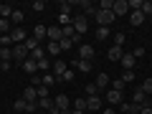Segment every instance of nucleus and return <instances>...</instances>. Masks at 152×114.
I'll return each instance as SVG.
<instances>
[{
  "mask_svg": "<svg viewBox=\"0 0 152 114\" xmlns=\"http://www.w3.org/2000/svg\"><path fill=\"white\" fill-rule=\"evenodd\" d=\"M28 53H31V51L26 48V43H13V61H15V64H23V61L28 58Z\"/></svg>",
  "mask_w": 152,
  "mask_h": 114,
  "instance_id": "1",
  "label": "nucleus"
},
{
  "mask_svg": "<svg viewBox=\"0 0 152 114\" xmlns=\"http://www.w3.org/2000/svg\"><path fill=\"white\" fill-rule=\"evenodd\" d=\"M46 38H48L51 43H58L61 38H64V31H61V26H53V28H46Z\"/></svg>",
  "mask_w": 152,
  "mask_h": 114,
  "instance_id": "2",
  "label": "nucleus"
},
{
  "mask_svg": "<svg viewBox=\"0 0 152 114\" xmlns=\"http://www.w3.org/2000/svg\"><path fill=\"white\" fill-rule=\"evenodd\" d=\"M112 13H114V18H117V15H124V13H129V0H114Z\"/></svg>",
  "mask_w": 152,
  "mask_h": 114,
  "instance_id": "3",
  "label": "nucleus"
},
{
  "mask_svg": "<svg viewBox=\"0 0 152 114\" xmlns=\"http://www.w3.org/2000/svg\"><path fill=\"white\" fill-rule=\"evenodd\" d=\"M71 26H74V31L79 33V36H84V33L89 31V28H86V18H84V15H76V18H74V23H71Z\"/></svg>",
  "mask_w": 152,
  "mask_h": 114,
  "instance_id": "4",
  "label": "nucleus"
},
{
  "mask_svg": "<svg viewBox=\"0 0 152 114\" xmlns=\"http://www.w3.org/2000/svg\"><path fill=\"white\" fill-rule=\"evenodd\" d=\"M10 41H13V43H26L28 33L23 31V28H13V31H10Z\"/></svg>",
  "mask_w": 152,
  "mask_h": 114,
  "instance_id": "5",
  "label": "nucleus"
},
{
  "mask_svg": "<svg viewBox=\"0 0 152 114\" xmlns=\"http://www.w3.org/2000/svg\"><path fill=\"white\" fill-rule=\"evenodd\" d=\"M23 99H26L28 104H38V91H36V86H28L26 91H23Z\"/></svg>",
  "mask_w": 152,
  "mask_h": 114,
  "instance_id": "6",
  "label": "nucleus"
},
{
  "mask_svg": "<svg viewBox=\"0 0 152 114\" xmlns=\"http://www.w3.org/2000/svg\"><path fill=\"white\" fill-rule=\"evenodd\" d=\"M53 107L58 109V112H64V109H69V96H66V94H58V96L53 99Z\"/></svg>",
  "mask_w": 152,
  "mask_h": 114,
  "instance_id": "7",
  "label": "nucleus"
},
{
  "mask_svg": "<svg viewBox=\"0 0 152 114\" xmlns=\"http://www.w3.org/2000/svg\"><path fill=\"white\" fill-rule=\"evenodd\" d=\"M79 56H81L84 61H91L94 58V48L89 43H84V46H79Z\"/></svg>",
  "mask_w": 152,
  "mask_h": 114,
  "instance_id": "8",
  "label": "nucleus"
},
{
  "mask_svg": "<svg viewBox=\"0 0 152 114\" xmlns=\"http://www.w3.org/2000/svg\"><path fill=\"white\" fill-rule=\"evenodd\" d=\"M51 69H53V76H56V79H61V76H64L66 71H69V66H66L64 61H56V64L51 66Z\"/></svg>",
  "mask_w": 152,
  "mask_h": 114,
  "instance_id": "9",
  "label": "nucleus"
},
{
  "mask_svg": "<svg viewBox=\"0 0 152 114\" xmlns=\"http://www.w3.org/2000/svg\"><path fill=\"white\" fill-rule=\"evenodd\" d=\"M134 56H132V53H124V56H122V61H119V64L122 66H124V71H132V69H134Z\"/></svg>",
  "mask_w": 152,
  "mask_h": 114,
  "instance_id": "10",
  "label": "nucleus"
},
{
  "mask_svg": "<svg viewBox=\"0 0 152 114\" xmlns=\"http://www.w3.org/2000/svg\"><path fill=\"white\" fill-rule=\"evenodd\" d=\"M23 71H26V74H38V64H36V61H33V58H26V61H23Z\"/></svg>",
  "mask_w": 152,
  "mask_h": 114,
  "instance_id": "11",
  "label": "nucleus"
},
{
  "mask_svg": "<svg viewBox=\"0 0 152 114\" xmlns=\"http://www.w3.org/2000/svg\"><path fill=\"white\" fill-rule=\"evenodd\" d=\"M147 102H150V99H147V94L142 91L140 86H137V89H134V102H132V104H137V107H142V104H147Z\"/></svg>",
  "mask_w": 152,
  "mask_h": 114,
  "instance_id": "12",
  "label": "nucleus"
},
{
  "mask_svg": "<svg viewBox=\"0 0 152 114\" xmlns=\"http://www.w3.org/2000/svg\"><path fill=\"white\" fill-rule=\"evenodd\" d=\"M107 56H109V61H122V56H124V51H122L119 46H112Z\"/></svg>",
  "mask_w": 152,
  "mask_h": 114,
  "instance_id": "13",
  "label": "nucleus"
},
{
  "mask_svg": "<svg viewBox=\"0 0 152 114\" xmlns=\"http://www.w3.org/2000/svg\"><path fill=\"white\" fill-rule=\"evenodd\" d=\"M107 99H109V104H122V91H117V89H109V94H107Z\"/></svg>",
  "mask_w": 152,
  "mask_h": 114,
  "instance_id": "14",
  "label": "nucleus"
},
{
  "mask_svg": "<svg viewBox=\"0 0 152 114\" xmlns=\"http://www.w3.org/2000/svg\"><path fill=\"white\" fill-rule=\"evenodd\" d=\"M119 112L122 114H140V107H137V104H124V102H122L119 104Z\"/></svg>",
  "mask_w": 152,
  "mask_h": 114,
  "instance_id": "15",
  "label": "nucleus"
},
{
  "mask_svg": "<svg viewBox=\"0 0 152 114\" xmlns=\"http://www.w3.org/2000/svg\"><path fill=\"white\" fill-rule=\"evenodd\" d=\"M86 109H102V99L96 96H86Z\"/></svg>",
  "mask_w": 152,
  "mask_h": 114,
  "instance_id": "16",
  "label": "nucleus"
},
{
  "mask_svg": "<svg viewBox=\"0 0 152 114\" xmlns=\"http://www.w3.org/2000/svg\"><path fill=\"white\" fill-rule=\"evenodd\" d=\"M74 66H76L79 71H84V74H89V71H91V61H84V58L74 61Z\"/></svg>",
  "mask_w": 152,
  "mask_h": 114,
  "instance_id": "17",
  "label": "nucleus"
},
{
  "mask_svg": "<svg viewBox=\"0 0 152 114\" xmlns=\"http://www.w3.org/2000/svg\"><path fill=\"white\" fill-rule=\"evenodd\" d=\"M129 20H132V26H142V23H145V15H142L140 10H132V15H129Z\"/></svg>",
  "mask_w": 152,
  "mask_h": 114,
  "instance_id": "18",
  "label": "nucleus"
},
{
  "mask_svg": "<svg viewBox=\"0 0 152 114\" xmlns=\"http://www.w3.org/2000/svg\"><path fill=\"white\" fill-rule=\"evenodd\" d=\"M96 89H104V86H109V76L107 74H96Z\"/></svg>",
  "mask_w": 152,
  "mask_h": 114,
  "instance_id": "19",
  "label": "nucleus"
},
{
  "mask_svg": "<svg viewBox=\"0 0 152 114\" xmlns=\"http://www.w3.org/2000/svg\"><path fill=\"white\" fill-rule=\"evenodd\" d=\"M23 18H26V15H23L20 10H13V15H10V23H13V28H18V26H20V23H23Z\"/></svg>",
  "mask_w": 152,
  "mask_h": 114,
  "instance_id": "20",
  "label": "nucleus"
},
{
  "mask_svg": "<svg viewBox=\"0 0 152 114\" xmlns=\"http://www.w3.org/2000/svg\"><path fill=\"white\" fill-rule=\"evenodd\" d=\"M13 10H15V8H10V5H0V18H3V20H10Z\"/></svg>",
  "mask_w": 152,
  "mask_h": 114,
  "instance_id": "21",
  "label": "nucleus"
},
{
  "mask_svg": "<svg viewBox=\"0 0 152 114\" xmlns=\"http://www.w3.org/2000/svg\"><path fill=\"white\" fill-rule=\"evenodd\" d=\"M38 109H53V99H48V96H43V99H38Z\"/></svg>",
  "mask_w": 152,
  "mask_h": 114,
  "instance_id": "22",
  "label": "nucleus"
},
{
  "mask_svg": "<svg viewBox=\"0 0 152 114\" xmlns=\"http://www.w3.org/2000/svg\"><path fill=\"white\" fill-rule=\"evenodd\" d=\"M33 38L41 43V38H46V26H36L33 28Z\"/></svg>",
  "mask_w": 152,
  "mask_h": 114,
  "instance_id": "23",
  "label": "nucleus"
},
{
  "mask_svg": "<svg viewBox=\"0 0 152 114\" xmlns=\"http://www.w3.org/2000/svg\"><path fill=\"white\" fill-rule=\"evenodd\" d=\"M140 13H142V15H152V3H150V0H142V8H140Z\"/></svg>",
  "mask_w": 152,
  "mask_h": 114,
  "instance_id": "24",
  "label": "nucleus"
},
{
  "mask_svg": "<svg viewBox=\"0 0 152 114\" xmlns=\"http://www.w3.org/2000/svg\"><path fill=\"white\" fill-rule=\"evenodd\" d=\"M0 61H13V48H0Z\"/></svg>",
  "mask_w": 152,
  "mask_h": 114,
  "instance_id": "25",
  "label": "nucleus"
},
{
  "mask_svg": "<svg viewBox=\"0 0 152 114\" xmlns=\"http://www.w3.org/2000/svg\"><path fill=\"white\" fill-rule=\"evenodd\" d=\"M46 51H48V56H58L61 53V46L58 43H48V46H46Z\"/></svg>",
  "mask_w": 152,
  "mask_h": 114,
  "instance_id": "26",
  "label": "nucleus"
},
{
  "mask_svg": "<svg viewBox=\"0 0 152 114\" xmlns=\"http://www.w3.org/2000/svg\"><path fill=\"white\" fill-rule=\"evenodd\" d=\"M38 46H41V43H38L36 38H33V36H28V41H26V48H28V51H36Z\"/></svg>",
  "mask_w": 152,
  "mask_h": 114,
  "instance_id": "27",
  "label": "nucleus"
},
{
  "mask_svg": "<svg viewBox=\"0 0 152 114\" xmlns=\"http://www.w3.org/2000/svg\"><path fill=\"white\" fill-rule=\"evenodd\" d=\"M109 38V28H96V41H107Z\"/></svg>",
  "mask_w": 152,
  "mask_h": 114,
  "instance_id": "28",
  "label": "nucleus"
},
{
  "mask_svg": "<svg viewBox=\"0 0 152 114\" xmlns=\"http://www.w3.org/2000/svg\"><path fill=\"white\" fill-rule=\"evenodd\" d=\"M140 89H142V91L147 94V96H150V94H152V79H145V81H142V86H140Z\"/></svg>",
  "mask_w": 152,
  "mask_h": 114,
  "instance_id": "29",
  "label": "nucleus"
},
{
  "mask_svg": "<svg viewBox=\"0 0 152 114\" xmlns=\"http://www.w3.org/2000/svg\"><path fill=\"white\" fill-rule=\"evenodd\" d=\"M96 8H99V10H112V8H114V0H102Z\"/></svg>",
  "mask_w": 152,
  "mask_h": 114,
  "instance_id": "30",
  "label": "nucleus"
},
{
  "mask_svg": "<svg viewBox=\"0 0 152 114\" xmlns=\"http://www.w3.org/2000/svg\"><path fill=\"white\" fill-rule=\"evenodd\" d=\"M58 46H61V51H69L71 46H74V41H71V38H61V41H58Z\"/></svg>",
  "mask_w": 152,
  "mask_h": 114,
  "instance_id": "31",
  "label": "nucleus"
},
{
  "mask_svg": "<svg viewBox=\"0 0 152 114\" xmlns=\"http://www.w3.org/2000/svg\"><path fill=\"white\" fill-rule=\"evenodd\" d=\"M53 84H56V76H53V74H46V76H43V86H48V89H51Z\"/></svg>",
  "mask_w": 152,
  "mask_h": 114,
  "instance_id": "32",
  "label": "nucleus"
},
{
  "mask_svg": "<svg viewBox=\"0 0 152 114\" xmlns=\"http://www.w3.org/2000/svg\"><path fill=\"white\" fill-rule=\"evenodd\" d=\"M38 64V71H46V69H51V61L48 58H41V61H36Z\"/></svg>",
  "mask_w": 152,
  "mask_h": 114,
  "instance_id": "33",
  "label": "nucleus"
},
{
  "mask_svg": "<svg viewBox=\"0 0 152 114\" xmlns=\"http://www.w3.org/2000/svg\"><path fill=\"white\" fill-rule=\"evenodd\" d=\"M76 112H86V99H76Z\"/></svg>",
  "mask_w": 152,
  "mask_h": 114,
  "instance_id": "34",
  "label": "nucleus"
},
{
  "mask_svg": "<svg viewBox=\"0 0 152 114\" xmlns=\"http://www.w3.org/2000/svg\"><path fill=\"white\" fill-rule=\"evenodd\" d=\"M122 81H124V84L134 81V71H124V74H122Z\"/></svg>",
  "mask_w": 152,
  "mask_h": 114,
  "instance_id": "35",
  "label": "nucleus"
},
{
  "mask_svg": "<svg viewBox=\"0 0 152 114\" xmlns=\"http://www.w3.org/2000/svg\"><path fill=\"white\" fill-rule=\"evenodd\" d=\"M41 84H43V79H41L38 74H33V76H31V86H36V89H38Z\"/></svg>",
  "mask_w": 152,
  "mask_h": 114,
  "instance_id": "36",
  "label": "nucleus"
},
{
  "mask_svg": "<svg viewBox=\"0 0 152 114\" xmlns=\"http://www.w3.org/2000/svg\"><path fill=\"white\" fill-rule=\"evenodd\" d=\"M84 91H86L89 96H96V91H99V89H96V84H86V89H84Z\"/></svg>",
  "mask_w": 152,
  "mask_h": 114,
  "instance_id": "37",
  "label": "nucleus"
},
{
  "mask_svg": "<svg viewBox=\"0 0 152 114\" xmlns=\"http://www.w3.org/2000/svg\"><path fill=\"white\" fill-rule=\"evenodd\" d=\"M140 114H152V102L142 104V107H140Z\"/></svg>",
  "mask_w": 152,
  "mask_h": 114,
  "instance_id": "38",
  "label": "nucleus"
},
{
  "mask_svg": "<svg viewBox=\"0 0 152 114\" xmlns=\"http://www.w3.org/2000/svg\"><path fill=\"white\" fill-rule=\"evenodd\" d=\"M33 10H36V13L46 10V3H43V0H36V3H33Z\"/></svg>",
  "mask_w": 152,
  "mask_h": 114,
  "instance_id": "39",
  "label": "nucleus"
},
{
  "mask_svg": "<svg viewBox=\"0 0 152 114\" xmlns=\"http://www.w3.org/2000/svg\"><path fill=\"white\" fill-rule=\"evenodd\" d=\"M124 33H117V36H114V46H119V48H122V43H124Z\"/></svg>",
  "mask_w": 152,
  "mask_h": 114,
  "instance_id": "40",
  "label": "nucleus"
},
{
  "mask_svg": "<svg viewBox=\"0 0 152 114\" xmlns=\"http://www.w3.org/2000/svg\"><path fill=\"white\" fill-rule=\"evenodd\" d=\"M36 91H38V99H43V96H48V86H43V84H41V86H38Z\"/></svg>",
  "mask_w": 152,
  "mask_h": 114,
  "instance_id": "41",
  "label": "nucleus"
},
{
  "mask_svg": "<svg viewBox=\"0 0 152 114\" xmlns=\"http://www.w3.org/2000/svg\"><path fill=\"white\" fill-rule=\"evenodd\" d=\"M26 107H28L26 99H18V102H15V109H18V112H26Z\"/></svg>",
  "mask_w": 152,
  "mask_h": 114,
  "instance_id": "42",
  "label": "nucleus"
},
{
  "mask_svg": "<svg viewBox=\"0 0 152 114\" xmlns=\"http://www.w3.org/2000/svg\"><path fill=\"white\" fill-rule=\"evenodd\" d=\"M56 81H74V71H66L61 79H56Z\"/></svg>",
  "mask_w": 152,
  "mask_h": 114,
  "instance_id": "43",
  "label": "nucleus"
},
{
  "mask_svg": "<svg viewBox=\"0 0 152 114\" xmlns=\"http://www.w3.org/2000/svg\"><path fill=\"white\" fill-rule=\"evenodd\" d=\"M142 8V0H129V10H140Z\"/></svg>",
  "mask_w": 152,
  "mask_h": 114,
  "instance_id": "44",
  "label": "nucleus"
},
{
  "mask_svg": "<svg viewBox=\"0 0 152 114\" xmlns=\"http://www.w3.org/2000/svg\"><path fill=\"white\" fill-rule=\"evenodd\" d=\"M132 56H134V58H142V56H145V48H140V46H137V48L132 51Z\"/></svg>",
  "mask_w": 152,
  "mask_h": 114,
  "instance_id": "45",
  "label": "nucleus"
},
{
  "mask_svg": "<svg viewBox=\"0 0 152 114\" xmlns=\"http://www.w3.org/2000/svg\"><path fill=\"white\" fill-rule=\"evenodd\" d=\"M10 64L13 61H0V71H10Z\"/></svg>",
  "mask_w": 152,
  "mask_h": 114,
  "instance_id": "46",
  "label": "nucleus"
},
{
  "mask_svg": "<svg viewBox=\"0 0 152 114\" xmlns=\"http://www.w3.org/2000/svg\"><path fill=\"white\" fill-rule=\"evenodd\" d=\"M114 89H117V91H122V89H124V81H122V79H117V81H114Z\"/></svg>",
  "mask_w": 152,
  "mask_h": 114,
  "instance_id": "47",
  "label": "nucleus"
},
{
  "mask_svg": "<svg viewBox=\"0 0 152 114\" xmlns=\"http://www.w3.org/2000/svg\"><path fill=\"white\" fill-rule=\"evenodd\" d=\"M104 114H117V109H104Z\"/></svg>",
  "mask_w": 152,
  "mask_h": 114,
  "instance_id": "48",
  "label": "nucleus"
},
{
  "mask_svg": "<svg viewBox=\"0 0 152 114\" xmlns=\"http://www.w3.org/2000/svg\"><path fill=\"white\" fill-rule=\"evenodd\" d=\"M61 114H71V109H64V112H61Z\"/></svg>",
  "mask_w": 152,
  "mask_h": 114,
  "instance_id": "49",
  "label": "nucleus"
},
{
  "mask_svg": "<svg viewBox=\"0 0 152 114\" xmlns=\"http://www.w3.org/2000/svg\"><path fill=\"white\" fill-rule=\"evenodd\" d=\"M36 114H48V112H36Z\"/></svg>",
  "mask_w": 152,
  "mask_h": 114,
  "instance_id": "50",
  "label": "nucleus"
}]
</instances>
